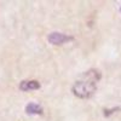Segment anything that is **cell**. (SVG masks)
<instances>
[{"label": "cell", "mask_w": 121, "mask_h": 121, "mask_svg": "<svg viewBox=\"0 0 121 121\" xmlns=\"http://www.w3.org/2000/svg\"><path fill=\"white\" fill-rule=\"evenodd\" d=\"M102 75L97 69H90L85 72L72 86V92L80 99L91 98L97 88V84L100 80Z\"/></svg>", "instance_id": "cell-1"}, {"label": "cell", "mask_w": 121, "mask_h": 121, "mask_svg": "<svg viewBox=\"0 0 121 121\" xmlns=\"http://www.w3.org/2000/svg\"><path fill=\"white\" fill-rule=\"evenodd\" d=\"M70 40H73V36L64 33H59V32H53L51 34H48L47 36V41L52 45H63L70 41Z\"/></svg>", "instance_id": "cell-2"}, {"label": "cell", "mask_w": 121, "mask_h": 121, "mask_svg": "<svg viewBox=\"0 0 121 121\" xmlns=\"http://www.w3.org/2000/svg\"><path fill=\"white\" fill-rule=\"evenodd\" d=\"M40 88V84L36 80H24L19 84V90L24 91V92H29V91H35Z\"/></svg>", "instance_id": "cell-3"}, {"label": "cell", "mask_w": 121, "mask_h": 121, "mask_svg": "<svg viewBox=\"0 0 121 121\" xmlns=\"http://www.w3.org/2000/svg\"><path fill=\"white\" fill-rule=\"evenodd\" d=\"M43 108L41 105H39L38 103H28L26 107V113L29 115H40L43 114Z\"/></svg>", "instance_id": "cell-4"}]
</instances>
